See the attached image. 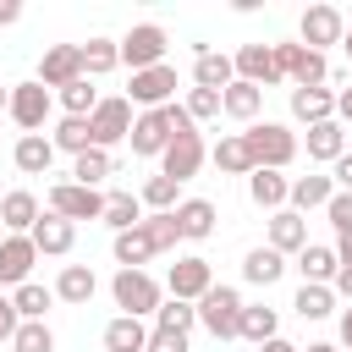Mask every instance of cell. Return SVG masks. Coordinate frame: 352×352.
Here are the masks:
<instances>
[{
	"label": "cell",
	"instance_id": "6da1fadb",
	"mask_svg": "<svg viewBox=\"0 0 352 352\" xmlns=\"http://www.w3.org/2000/svg\"><path fill=\"white\" fill-rule=\"evenodd\" d=\"M176 242H182V231H176V214H143L132 231H116L110 253H116V264H121V270H143L148 258L170 253Z\"/></svg>",
	"mask_w": 352,
	"mask_h": 352
},
{
	"label": "cell",
	"instance_id": "7a4b0ae2",
	"mask_svg": "<svg viewBox=\"0 0 352 352\" xmlns=\"http://www.w3.org/2000/svg\"><path fill=\"white\" fill-rule=\"evenodd\" d=\"M248 154H253V170H286L292 160H297V132L286 126V121H253L248 132Z\"/></svg>",
	"mask_w": 352,
	"mask_h": 352
},
{
	"label": "cell",
	"instance_id": "3957f363",
	"mask_svg": "<svg viewBox=\"0 0 352 352\" xmlns=\"http://www.w3.org/2000/svg\"><path fill=\"white\" fill-rule=\"evenodd\" d=\"M204 160H209V148H204V132L187 121V110H182V121H176V138L165 143V154H160V176H170L176 187L182 182H192L198 170H204Z\"/></svg>",
	"mask_w": 352,
	"mask_h": 352
},
{
	"label": "cell",
	"instance_id": "277c9868",
	"mask_svg": "<svg viewBox=\"0 0 352 352\" xmlns=\"http://www.w3.org/2000/svg\"><path fill=\"white\" fill-rule=\"evenodd\" d=\"M176 121H182V104H176V99L160 104V110H138V116H132V132H126L132 154H138V160H160L165 143L176 138Z\"/></svg>",
	"mask_w": 352,
	"mask_h": 352
},
{
	"label": "cell",
	"instance_id": "5b68a950",
	"mask_svg": "<svg viewBox=\"0 0 352 352\" xmlns=\"http://www.w3.org/2000/svg\"><path fill=\"white\" fill-rule=\"evenodd\" d=\"M110 297L126 319H154V308L165 302V286L148 275V270H116L110 275Z\"/></svg>",
	"mask_w": 352,
	"mask_h": 352
},
{
	"label": "cell",
	"instance_id": "8992f818",
	"mask_svg": "<svg viewBox=\"0 0 352 352\" xmlns=\"http://www.w3.org/2000/svg\"><path fill=\"white\" fill-rule=\"evenodd\" d=\"M192 308H198V324H204L214 341H236V324H242V308H248V302H242L236 286H220V280H214Z\"/></svg>",
	"mask_w": 352,
	"mask_h": 352
},
{
	"label": "cell",
	"instance_id": "52a82bcc",
	"mask_svg": "<svg viewBox=\"0 0 352 352\" xmlns=\"http://www.w3.org/2000/svg\"><path fill=\"white\" fill-rule=\"evenodd\" d=\"M165 50H170V33H165L160 22H138V28H126V33L116 38V55H121V66H132V72L165 66Z\"/></svg>",
	"mask_w": 352,
	"mask_h": 352
},
{
	"label": "cell",
	"instance_id": "ba28073f",
	"mask_svg": "<svg viewBox=\"0 0 352 352\" xmlns=\"http://www.w3.org/2000/svg\"><path fill=\"white\" fill-rule=\"evenodd\" d=\"M50 110H55V94H50L38 77H28V82H16V88L6 94V116H11L22 132H44Z\"/></svg>",
	"mask_w": 352,
	"mask_h": 352
},
{
	"label": "cell",
	"instance_id": "9c48e42d",
	"mask_svg": "<svg viewBox=\"0 0 352 352\" xmlns=\"http://www.w3.org/2000/svg\"><path fill=\"white\" fill-rule=\"evenodd\" d=\"M88 132H94V148H116L126 132H132V104H126V94H104L99 104H94V116H88Z\"/></svg>",
	"mask_w": 352,
	"mask_h": 352
},
{
	"label": "cell",
	"instance_id": "30bf717a",
	"mask_svg": "<svg viewBox=\"0 0 352 352\" xmlns=\"http://www.w3.org/2000/svg\"><path fill=\"white\" fill-rule=\"evenodd\" d=\"M341 33H346V11H336V6H308L302 11V22H297V44L302 50H330V44H341Z\"/></svg>",
	"mask_w": 352,
	"mask_h": 352
},
{
	"label": "cell",
	"instance_id": "8fae6325",
	"mask_svg": "<svg viewBox=\"0 0 352 352\" xmlns=\"http://www.w3.org/2000/svg\"><path fill=\"white\" fill-rule=\"evenodd\" d=\"M50 214H60V220H99L104 214V192L99 187H77V182H55L50 187Z\"/></svg>",
	"mask_w": 352,
	"mask_h": 352
},
{
	"label": "cell",
	"instance_id": "7c38bea8",
	"mask_svg": "<svg viewBox=\"0 0 352 352\" xmlns=\"http://www.w3.org/2000/svg\"><path fill=\"white\" fill-rule=\"evenodd\" d=\"M209 286H214V270H209V258H204V253L176 258V264H170V275H165V292H170L176 302H198Z\"/></svg>",
	"mask_w": 352,
	"mask_h": 352
},
{
	"label": "cell",
	"instance_id": "4fadbf2b",
	"mask_svg": "<svg viewBox=\"0 0 352 352\" xmlns=\"http://www.w3.org/2000/svg\"><path fill=\"white\" fill-rule=\"evenodd\" d=\"M231 66H236V82H253V88H280V82H286L270 44H242V50L231 55Z\"/></svg>",
	"mask_w": 352,
	"mask_h": 352
},
{
	"label": "cell",
	"instance_id": "5bb4252c",
	"mask_svg": "<svg viewBox=\"0 0 352 352\" xmlns=\"http://www.w3.org/2000/svg\"><path fill=\"white\" fill-rule=\"evenodd\" d=\"M170 94H176V66H148V72H132L126 104H138V110H160V104H170Z\"/></svg>",
	"mask_w": 352,
	"mask_h": 352
},
{
	"label": "cell",
	"instance_id": "9a60e30c",
	"mask_svg": "<svg viewBox=\"0 0 352 352\" xmlns=\"http://www.w3.org/2000/svg\"><path fill=\"white\" fill-rule=\"evenodd\" d=\"M33 264H38V248L28 236H0V292H16L22 280H33Z\"/></svg>",
	"mask_w": 352,
	"mask_h": 352
},
{
	"label": "cell",
	"instance_id": "2e32d148",
	"mask_svg": "<svg viewBox=\"0 0 352 352\" xmlns=\"http://www.w3.org/2000/svg\"><path fill=\"white\" fill-rule=\"evenodd\" d=\"M28 242H33V248H38V258H66V253H72V248H77V226H72V220H60V214H50V209H44V214H38V220H33V231H28Z\"/></svg>",
	"mask_w": 352,
	"mask_h": 352
},
{
	"label": "cell",
	"instance_id": "e0dca14e",
	"mask_svg": "<svg viewBox=\"0 0 352 352\" xmlns=\"http://www.w3.org/2000/svg\"><path fill=\"white\" fill-rule=\"evenodd\" d=\"M82 77V50L77 44H50L44 55H38V82L55 94V88H66V82H77Z\"/></svg>",
	"mask_w": 352,
	"mask_h": 352
},
{
	"label": "cell",
	"instance_id": "ac0fdd59",
	"mask_svg": "<svg viewBox=\"0 0 352 352\" xmlns=\"http://www.w3.org/2000/svg\"><path fill=\"white\" fill-rule=\"evenodd\" d=\"M11 165H16L22 176H50V165H55L50 132H22V138L11 143Z\"/></svg>",
	"mask_w": 352,
	"mask_h": 352
},
{
	"label": "cell",
	"instance_id": "d6986e66",
	"mask_svg": "<svg viewBox=\"0 0 352 352\" xmlns=\"http://www.w3.org/2000/svg\"><path fill=\"white\" fill-rule=\"evenodd\" d=\"M236 82V66L226 50H198L192 55V88H209V94H226Z\"/></svg>",
	"mask_w": 352,
	"mask_h": 352
},
{
	"label": "cell",
	"instance_id": "ffe728a7",
	"mask_svg": "<svg viewBox=\"0 0 352 352\" xmlns=\"http://www.w3.org/2000/svg\"><path fill=\"white\" fill-rule=\"evenodd\" d=\"M38 214H44V204H38L28 187H11V192H0V226H6L11 236H28Z\"/></svg>",
	"mask_w": 352,
	"mask_h": 352
},
{
	"label": "cell",
	"instance_id": "44dd1931",
	"mask_svg": "<svg viewBox=\"0 0 352 352\" xmlns=\"http://www.w3.org/2000/svg\"><path fill=\"white\" fill-rule=\"evenodd\" d=\"M170 214H176L182 242H204V236H214V220H220V209H214L209 198H182Z\"/></svg>",
	"mask_w": 352,
	"mask_h": 352
},
{
	"label": "cell",
	"instance_id": "7402d4cb",
	"mask_svg": "<svg viewBox=\"0 0 352 352\" xmlns=\"http://www.w3.org/2000/svg\"><path fill=\"white\" fill-rule=\"evenodd\" d=\"M55 302H72V308H88L94 302V292H99V275L88 270V264H60V275H55Z\"/></svg>",
	"mask_w": 352,
	"mask_h": 352
},
{
	"label": "cell",
	"instance_id": "603a6c76",
	"mask_svg": "<svg viewBox=\"0 0 352 352\" xmlns=\"http://www.w3.org/2000/svg\"><path fill=\"white\" fill-rule=\"evenodd\" d=\"M264 248H275L280 258H286V253H302V248H308V220H302L297 209H275V214H270V242H264Z\"/></svg>",
	"mask_w": 352,
	"mask_h": 352
},
{
	"label": "cell",
	"instance_id": "cb8c5ba5",
	"mask_svg": "<svg viewBox=\"0 0 352 352\" xmlns=\"http://www.w3.org/2000/svg\"><path fill=\"white\" fill-rule=\"evenodd\" d=\"M292 116H297L302 126L336 121V88H292Z\"/></svg>",
	"mask_w": 352,
	"mask_h": 352
},
{
	"label": "cell",
	"instance_id": "d4e9b609",
	"mask_svg": "<svg viewBox=\"0 0 352 352\" xmlns=\"http://www.w3.org/2000/svg\"><path fill=\"white\" fill-rule=\"evenodd\" d=\"M336 248L330 242H308L302 253H297V275H302V286H330L336 280Z\"/></svg>",
	"mask_w": 352,
	"mask_h": 352
},
{
	"label": "cell",
	"instance_id": "484cf974",
	"mask_svg": "<svg viewBox=\"0 0 352 352\" xmlns=\"http://www.w3.org/2000/svg\"><path fill=\"white\" fill-rule=\"evenodd\" d=\"M308 160H319V165H336L341 154H346V126L341 121H319V126H308Z\"/></svg>",
	"mask_w": 352,
	"mask_h": 352
},
{
	"label": "cell",
	"instance_id": "4316f807",
	"mask_svg": "<svg viewBox=\"0 0 352 352\" xmlns=\"http://www.w3.org/2000/svg\"><path fill=\"white\" fill-rule=\"evenodd\" d=\"M209 160H214L220 176H253V154H248V138H242V132H226V138L209 148Z\"/></svg>",
	"mask_w": 352,
	"mask_h": 352
},
{
	"label": "cell",
	"instance_id": "83f0119b",
	"mask_svg": "<svg viewBox=\"0 0 352 352\" xmlns=\"http://www.w3.org/2000/svg\"><path fill=\"white\" fill-rule=\"evenodd\" d=\"M286 192H292V176L286 170H253L248 176V198L258 204V209H286Z\"/></svg>",
	"mask_w": 352,
	"mask_h": 352
},
{
	"label": "cell",
	"instance_id": "f1b7e54d",
	"mask_svg": "<svg viewBox=\"0 0 352 352\" xmlns=\"http://www.w3.org/2000/svg\"><path fill=\"white\" fill-rule=\"evenodd\" d=\"M104 352H143L148 346V319H126V314H116L110 324H104Z\"/></svg>",
	"mask_w": 352,
	"mask_h": 352
},
{
	"label": "cell",
	"instance_id": "f546056e",
	"mask_svg": "<svg viewBox=\"0 0 352 352\" xmlns=\"http://www.w3.org/2000/svg\"><path fill=\"white\" fill-rule=\"evenodd\" d=\"M258 110H264V88H253V82H231L226 94H220V116H231V121H258Z\"/></svg>",
	"mask_w": 352,
	"mask_h": 352
},
{
	"label": "cell",
	"instance_id": "4dcf8cb0",
	"mask_svg": "<svg viewBox=\"0 0 352 352\" xmlns=\"http://www.w3.org/2000/svg\"><path fill=\"white\" fill-rule=\"evenodd\" d=\"M330 192H336V182H330V176H292L286 209H297V214H308V209H324V204H330Z\"/></svg>",
	"mask_w": 352,
	"mask_h": 352
},
{
	"label": "cell",
	"instance_id": "1f68e13d",
	"mask_svg": "<svg viewBox=\"0 0 352 352\" xmlns=\"http://www.w3.org/2000/svg\"><path fill=\"white\" fill-rule=\"evenodd\" d=\"M110 231H132L138 220H143V204H138V192H126V187H110L104 192V214H99Z\"/></svg>",
	"mask_w": 352,
	"mask_h": 352
},
{
	"label": "cell",
	"instance_id": "d6a6232c",
	"mask_svg": "<svg viewBox=\"0 0 352 352\" xmlns=\"http://www.w3.org/2000/svg\"><path fill=\"white\" fill-rule=\"evenodd\" d=\"M50 143H55V154H82V148H94V132H88V116H60L55 121V132H50Z\"/></svg>",
	"mask_w": 352,
	"mask_h": 352
},
{
	"label": "cell",
	"instance_id": "836d02e7",
	"mask_svg": "<svg viewBox=\"0 0 352 352\" xmlns=\"http://www.w3.org/2000/svg\"><path fill=\"white\" fill-rule=\"evenodd\" d=\"M104 176H116V154H104V148H82V154L72 160V176H66V182H77V187H99Z\"/></svg>",
	"mask_w": 352,
	"mask_h": 352
},
{
	"label": "cell",
	"instance_id": "e575fe53",
	"mask_svg": "<svg viewBox=\"0 0 352 352\" xmlns=\"http://www.w3.org/2000/svg\"><path fill=\"white\" fill-rule=\"evenodd\" d=\"M286 275V258L275 253V248H248V258H242V280H253V286H275Z\"/></svg>",
	"mask_w": 352,
	"mask_h": 352
},
{
	"label": "cell",
	"instance_id": "d590c367",
	"mask_svg": "<svg viewBox=\"0 0 352 352\" xmlns=\"http://www.w3.org/2000/svg\"><path fill=\"white\" fill-rule=\"evenodd\" d=\"M236 336H242V341H253V346H264L270 336H280V314H275V308H264V302H248V308H242Z\"/></svg>",
	"mask_w": 352,
	"mask_h": 352
},
{
	"label": "cell",
	"instance_id": "8d00e7d4",
	"mask_svg": "<svg viewBox=\"0 0 352 352\" xmlns=\"http://www.w3.org/2000/svg\"><path fill=\"white\" fill-rule=\"evenodd\" d=\"M82 50V77H104V72H116L121 66V55H116V38H104V33H94L88 44H77Z\"/></svg>",
	"mask_w": 352,
	"mask_h": 352
},
{
	"label": "cell",
	"instance_id": "74e56055",
	"mask_svg": "<svg viewBox=\"0 0 352 352\" xmlns=\"http://www.w3.org/2000/svg\"><path fill=\"white\" fill-rule=\"evenodd\" d=\"M55 104H60V116H94V104H99V88H94V77H77V82L55 88Z\"/></svg>",
	"mask_w": 352,
	"mask_h": 352
},
{
	"label": "cell",
	"instance_id": "f35d334b",
	"mask_svg": "<svg viewBox=\"0 0 352 352\" xmlns=\"http://www.w3.org/2000/svg\"><path fill=\"white\" fill-rule=\"evenodd\" d=\"M50 302H55V292H50V286H38V280H22V286L11 292L16 319H44V314H50Z\"/></svg>",
	"mask_w": 352,
	"mask_h": 352
},
{
	"label": "cell",
	"instance_id": "ab89813d",
	"mask_svg": "<svg viewBox=\"0 0 352 352\" xmlns=\"http://www.w3.org/2000/svg\"><path fill=\"white\" fill-rule=\"evenodd\" d=\"M138 204H143V209H148V214H170V209H176V204H182V198H176V182H170V176H160V170H154V176H148V182H143V192H138Z\"/></svg>",
	"mask_w": 352,
	"mask_h": 352
},
{
	"label": "cell",
	"instance_id": "60d3db41",
	"mask_svg": "<svg viewBox=\"0 0 352 352\" xmlns=\"http://www.w3.org/2000/svg\"><path fill=\"white\" fill-rule=\"evenodd\" d=\"M292 308H297V319H330L336 314V292L330 286H297Z\"/></svg>",
	"mask_w": 352,
	"mask_h": 352
},
{
	"label": "cell",
	"instance_id": "b9f144b4",
	"mask_svg": "<svg viewBox=\"0 0 352 352\" xmlns=\"http://www.w3.org/2000/svg\"><path fill=\"white\" fill-rule=\"evenodd\" d=\"M192 324H198V308H192V302H176V297H165V302L154 308V330H176V336H192Z\"/></svg>",
	"mask_w": 352,
	"mask_h": 352
},
{
	"label": "cell",
	"instance_id": "7bdbcfd3",
	"mask_svg": "<svg viewBox=\"0 0 352 352\" xmlns=\"http://www.w3.org/2000/svg\"><path fill=\"white\" fill-rule=\"evenodd\" d=\"M11 352H55V330L44 319H22L11 336Z\"/></svg>",
	"mask_w": 352,
	"mask_h": 352
},
{
	"label": "cell",
	"instance_id": "ee69618b",
	"mask_svg": "<svg viewBox=\"0 0 352 352\" xmlns=\"http://www.w3.org/2000/svg\"><path fill=\"white\" fill-rule=\"evenodd\" d=\"M182 110H187L192 126H198V121H214V116H220V94H209V88H187Z\"/></svg>",
	"mask_w": 352,
	"mask_h": 352
},
{
	"label": "cell",
	"instance_id": "f6af8a7d",
	"mask_svg": "<svg viewBox=\"0 0 352 352\" xmlns=\"http://www.w3.org/2000/svg\"><path fill=\"white\" fill-rule=\"evenodd\" d=\"M324 214H330V226H336V231H352V192H330Z\"/></svg>",
	"mask_w": 352,
	"mask_h": 352
},
{
	"label": "cell",
	"instance_id": "bcb514c9",
	"mask_svg": "<svg viewBox=\"0 0 352 352\" xmlns=\"http://www.w3.org/2000/svg\"><path fill=\"white\" fill-rule=\"evenodd\" d=\"M143 352H187V336H176V330H154L148 324V346Z\"/></svg>",
	"mask_w": 352,
	"mask_h": 352
},
{
	"label": "cell",
	"instance_id": "7dc6e473",
	"mask_svg": "<svg viewBox=\"0 0 352 352\" xmlns=\"http://www.w3.org/2000/svg\"><path fill=\"white\" fill-rule=\"evenodd\" d=\"M16 324H22V319H16V308H11V292H0V341H6V346H11Z\"/></svg>",
	"mask_w": 352,
	"mask_h": 352
},
{
	"label": "cell",
	"instance_id": "c3c4849f",
	"mask_svg": "<svg viewBox=\"0 0 352 352\" xmlns=\"http://www.w3.org/2000/svg\"><path fill=\"white\" fill-rule=\"evenodd\" d=\"M330 182H336V192H352V154H341L330 165Z\"/></svg>",
	"mask_w": 352,
	"mask_h": 352
},
{
	"label": "cell",
	"instance_id": "681fc988",
	"mask_svg": "<svg viewBox=\"0 0 352 352\" xmlns=\"http://www.w3.org/2000/svg\"><path fill=\"white\" fill-rule=\"evenodd\" d=\"M330 292H336V302H352V264H341V270H336Z\"/></svg>",
	"mask_w": 352,
	"mask_h": 352
},
{
	"label": "cell",
	"instance_id": "f907efd6",
	"mask_svg": "<svg viewBox=\"0 0 352 352\" xmlns=\"http://www.w3.org/2000/svg\"><path fill=\"white\" fill-rule=\"evenodd\" d=\"M336 121H341V126H352V82H346V88H336Z\"/></svg>",
	"mask_w": 352,
	"mask_h": 352
},
{
	"label": "cell",
	"instance_id": "816d5d0a",
	"mask_svg": "<svg viewBox=\"0 0 352 352\" xmlns=\"http://www.w3.org/2000/svg\"><path fill=\"white\" fill-rule=\"evenodd\" d=\"M330 248H336V264H352V231H336Z\"/></svg>",
	"mask_w": 352,
	"mask_h": 352
},
{
	"label": "cell",
	"instance_id": "f5cc1de1",
	"mask_svg": "<svg viewBox=\"0 0 352 352\" xmlns=\"http://www.w3.org/2000/svg\"><path fill=\"white\" fill-rule=\"evenodd\" d=\"M258 352H302V346H297V341H286V336H270Z\"/></svg>",
	"mask_w": 352,
	"mask_h": 352
},
{
	"label": "cell",
	"instance_id": "db71d44e",
	"mask_svg": "<svg viewBox=\"0 0 352 352\" xmlns=\"http://www.w3.org/2000/svg\"><path fill=\"white\" fill-rule=\"evenodd\" d=\"M16 16H22V6H16V0H0V28H11Z\"/></svg>",
	"mask_w": 352,
	"mask_h": 352
},
{
	"label": "cell",
	"instance_id": "11a10c76",
	"mask_svg": "<svg viewBox=\"0 0 352 352\" xmlns=\"http://www.w3.org/2000/svg\"><path fill=\"white\" fill-rule=\"evenodd\" d=\"M341 346H346V352H352V302H346V308H341Z\"/></svg>",
	"mask_w": 352,
	"mask_h": 352
},
{
	"label": "cell",
	"instance_id": "9f6ffc18",
	"mask_svg": "<svg viewBox=\"0 0 352 352\" xmlns=\"http://www.w3.org/2000/svg\"><path fill=\"white\" fill-rule=\"evenodd\" d=\"M341 50H346V60H352V16H346V33H341Z\"/></svg>",
	"mask_w": 352,
	"mask_h": 352
},
{
	"label": "cell",
	"instance_id": "6f0895ef",
	"mask_svg": "<svg viewBox=\"0 0 352 352\" xmlns=\"http://www.w3.org/2000/svg\"><path fill=\"white\" fill-rule=\"evenodd\" d=\"M308 352H341V346H330V341H314V346H308Z\"/></svg>",
	"mask_w": 352,
	"mask_h": 352
},
{
	"label": "cell",
	"instance_id": "680465c9",
	"mask_svg": "<svg viewBox=\"0 0 352 352\" xmlns=\"http://www.w3.org/2000/svg\"><path fill=\"white\" fill-rule=\"evenodd\" d=\"M0 104H6V99H0Z\"/></svg>",
	"mask_w": 352,
	"mask_h": 352
}]
</instances>
